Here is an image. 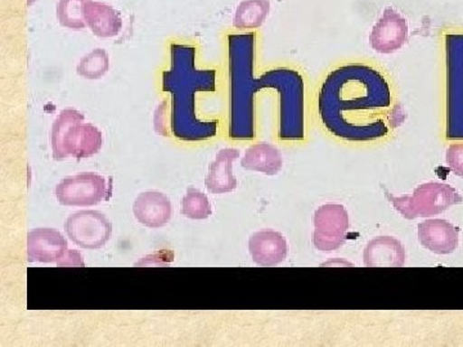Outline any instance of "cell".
<instances>
[{
	"label": "cell",
	"mask_w": 463,
	"mask_h": 347,
	"mask_svg": "<svg viewBox=\"0 0 463 347\" xmlns=\"http://www.w3.org/2000/svg\"><path fill=\"white\" fill-rule=\"evenodd\" d=\"M258 35L255 32L227 35L230 75V136L251 139L255 136V96L265 89L279 97V136L300 141L306 136V83L297 70L273 69L255 76Z\"/></svg>",
	"instance_id": "1"
},
{
	"label": "cell",
	"mask_w": 463,
	"mask_h": 347,
	"mask_svg": "<svg viewBox=\"0 0 463 347\" xmlns=\"http://www.w3.org/2000/svg\"><path fill=\"white\" fill-rule=\"evenodd\" d=\"M392 105L385 76L365 63L336 67L319 88L318 115L323 127L347 142H371L390 132L383 115Z\"/></svg>",
	"instance_id": "2"
},
{
	"label": "cell",
	"mask_w": 463,
	"mask_h": 347,
	"mask_svg": "<svg viewBox=\"0 0 463 347\" xmlns=\"http://www.w3.org/2000/svg\"><path fill=\"white\" fill-rule=\"evenodd\" d=\"M163 89L172 96V129L183 141H203L218 132V121H201L196 116V94L216 89L215 70L196 67V48L172 44L170 69L163 74Z\"/></svg>",
	"instance_id": "3"
},
{
	"label": "cell",
	"mask_w": 463,
	"mask_h": 347,
	"mask_svg": "<svg viewBox=\"0 0 463 347\" xmlns=\"http://www.w3.org/2000/svg\"><path fill=\"white\" fill-rule=\"evenodd\" d=\"M51 145L56 161L69 157L81 160L99 154L103 136L99 127L84 123L83 114L74 108H65L52 127Z\"/></svg>",
	"instance_id": "4"
},
{
	"label": "cell",
	"mask_w": 463,
	"mask_h": 347,
	"mask_svg": "<svg viewBox=\"0 0 463 347\" xmlns=\"http://www.w3.org/2000/svg\"><path fill=\"white\" fill-rule=\"evenodd\" d=\"M446 53V134L450 141H463V32L444 35Z\"/></svg>",
	"instance_id": "5"
},
{
	"label": "cell",
	"mask_w": 463,
	"mask_h": 347,
	"mask_svg": "<svg viewBox=\"0 0 463 347\" xmlns=\"http://www.w3.org/2000/svg\"><path fill=\"white\" fill-rule=\"evenodd\" d=\"M386 199L408 220L443 214L449 207L462 203V196L450 185L429 182L420 185L411 196L397 197L383 188Z\"/></svg>",
	"instance_id": "6"
},
{
	"label": "cell",
	"mask_w": 463,
	"mask_h": 347,
	"mask_svg": "<svg viewBox=\"0 0 463 347\" xmlns=\"http://www.w3.org/2000/svg\"><path fill=\"white\" fill-rule=\"evenodd\" d=\"M54 193L62 206H94L108 199L109 185L99 174L80 173L58 183Z\"/></svg>",
	"instance_id": "7"
},
{
	"label": "cell",
	"mask_w": 463,
	"mask_h": 347,
	"mask_svg": "<svg viewBox=\"0 0 463 347\" xmlns=\"http://www.w3.org/2000/svg\"><path fill=\"white\" fill-rule=\"evenodd\" d=\"M313 223V245L317 249L331 252L343 248L350 230L349 214L345 207L337 203H326L316 210Z\"/></svg>",
	"instance_id": "8"
},
{
	"label": "cell",
	"mask_w": 463,
	"mask_h": 347,
	"mask_svg": "<svg viewBox=\"0 0 463 347\" xmlns=\"http://www.w3.org/2000/svg\"><path fill=\"white\" fill-rule=\"evenodd\" d=\"M67 237L79 248L99 249L112 236L111 221L96 210H83L67 218L65 223Z\"/></svg>",
	"instance_id": "9"
},
{
	"label": "cell",
	"mask_w": 463,
	"mask_h": 347,
	"mask_svg": "<svg viewBox=\"0 0 463 347\" xmlns=\"http://www.w3.org/2000/svg\"><path fill=\"white\" fill-rule=\"evenodd\" d=\"M407 39V20L395 9L386 8L371 30L370 45L377 53L392 54L402 50Z\"/></svg>",
	"instance_id": "10"
},
{
	"label": "cell",
	"mask_w": 463,
	"mask_h": 347,
	"mask_svg": "<svg viewBox=\"0 0 463 347\" xmlns=\"http://www.w3.org/2000/svg\"><path fill=\"white\" fill-rule=\"evenodd\" d=\"M62 233L52 228H38L27 233V258L30 263H58L67 251Z\"/></svg>",
	"instance_id": "11"
},
{
	"label": "cell",
	"mask_w": 463,
	"mask_h": 347,
	"mask_svg": "<svg viewBox=\"0 0 463 347\" xmlns=\"http://www.w3.org/2000/svg\"><path fill=\"white\" fill-rule=\"evenodd\" d=\"M249 251L255 264L260 267H276L288 258V246L282 233L265 230L250 237Z\"/></svg>",
	"instance_id": "12"
},
{
	"label": "cell",
	"mask_w": 463,
	"mask_h": 347,
	"mask_svg": "<svg viewBox=\"0 0 463 347\" xmlns=\"http://www.w3.org/2000/svg\"><path fill=\"white\" fill-rule=\"evenodd\" d=\"M419 240L434 254H453L458 248V230L444 219H430L419 225Z\"/></svg>",
	"instance_id": "13"
},
{
	"label": "cell",
	"mask_w": 463,
	"mask_h": 347,
	"mask_svg": "<svg viewBox=\"0 0 463 347\" xmlns=\"http://www.w3.org/2000/svg\"><path fill=\"white\" fill-rule=\"evenodd\" d=\"M172 203L165 194L157 191L143 192L134 201L133 212L137 220L151 230L163 228L172 218Z\"/></svg>",
	"instance_id": "14"
},
{
	"label": "cell",
	"mask_w": 463,
	"mask_h": 347,
	"mask_svg": "<svg viewBox=\"0 0 463 347\" xmlns=\"http://www.w3.org/2000/svg\"><path fill=\"white\" fill-rule=\"evenodd\" d=\"M364 260L367 267H403L404 246L392 237H377L365 246Z\"/></svg>",
	"instance_id": "15"
},
{
	"label": "cell",
	"mask_w": 463,
	"mask_h": 347,
	"mask_svg": "<svg viewBox=\"0 0 463 347\" xmlns=\"http://www.w3.org/2000/svg\"><path fill=\"white\" fill-rule=\"evenodd\" d=\"M240 157L239 149L224 148L219 151L215 160L210 164L205 179L207 191L213 194H224L236 190L239 182L232 173L233 161Z\"/></svg>",
	"instance_id": "16"
},
{
	"label": "cell",
	"mask_w": 463,
	"mask_h": 347,
	"mask_svg": "<svg viewBox=\"0 0 463 347\" xmlns=\"http://www.w3.org/2000/svg\"><path fill=\"white\" fill-rule=\"evenodd\" d=\"M84 20L85 25L99 38H115L123 29V20L118 12L105 3L90 0L85 5Z\"/></svg>",
	"instance_id": "17"
},
{
	"label": "cell",
	"mask_w": 463,
	"mask_h": 347,
	"mask_svg": "<svg viewBox=\"0 0 463 347\" xmlns=\"http://www.w3.org/2000/svg\"><path fill=\"white\" fill-rule=\"evenodd\" d=\"M241 165L251 172L263 173L269 176L276 175L281 172L283 166L281 151L269 143H257L246 149Z\"/></svg>",
	"instance_id": "18"
},
{
	"label": "cell",
	"mask_w": 463,
	"mask_h": 347,
	"mask_svg": "<svg viewBox=\"0 0 463 347\" xmlns=\"http://www.w3.org/2000/svg\"><path fill=\"white\" fill-rule=\"evenodd\" d=\"M269 11V0H243L234 14L233 25L239 32H254L263 25Z\"/></svg>",
	"instance_id": "19"
},
{
	"label": "cell",
	"mask_w": 463,
	"mask_h": 347,
	"mask_svg": "<svg viewBox=\"0 0 463 347\" xmlns=\"http://www.w3.org/2000/svg\"><path fill=\"white\" fill-rule=\"evenodd\" d=\"M90 0H60L57 5V20L66 29L81 30L85 25L84 8Z\"/></svg>",
	"instance_id": "20"
},
{
	"label": "cell",
	"mask_w": 463,
	"mask_h": 347,
	"mask_svg": "<svg viewBox=\"0 0 463 347\" xmlns=\"http://www.w3.org/2000/svg\"><path fill=\"white\" fill-rule=\"evenodd\" d=\"M109 69V58L108 52L99 48L90 52L87 56L81 58L79 62L78 74L88 80H99L108 74Z\"/></svg>",
	"instance_id": "21"
},
{
	"label": "cell",
	"mask_w": 463,
	"mask_h": 347,
	"mask_svg": "<svg viewBox=\"0 0 463 347\" xmlns=\"http://www.w3.org/2000/svg\"><path fill=\"white\" fill-rule=\"evenodd\" d=\"M212 214V205L206 194L196 188H188L182 200V215L191 220H206Z\"/></svg>",
	"instance_id": "22"
},
{
	"label": "cell",
	"mask_w": 463,
	"mask_h": 347,
	"mask_svg": "<svg viewBox=\"0 0 463 347\" xmlns=\"http://www.w3.org/2000/svg\"><path fill=\"white\" fill-rule=\"evenodd\" d=\"M447 164L450 172L463 178V142L455 143L448 148Z\"/></svg>",
	"instance_id": "23"
},
{
	"label": "cell",
	"mask_w": 463,
	"mask_h": 347,
	"mask_svg": "<svg viewBox=\"0 0 463 347\" xmlns=\"http://www.w3.org/2000/svg\"><path fill=\"white\" fill-rule=\"evenodd\" d=\"M58 267H84V261L80 252L75 249H67L66 254L57 263Z\"/></svg>",
	"instance_id": "24"
}]
</instances>
